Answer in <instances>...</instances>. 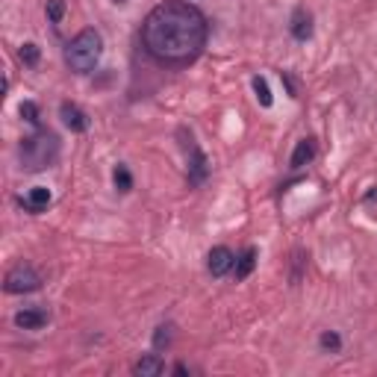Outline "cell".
Segmentation results:
<instances>
[{"instance_id":"obj_1","label":"cell","mask_w":377,"mask_h":377,"mask_svg":"<svg viewBox=\"0 0 377 377\" xmlns=\"http://www.w3.org/2000/svg\"><path fill=\"white\" fill-rule=\"evenodd\" d=\"M209 35L207 15L186 0H165L153 6L142 24L145 50L165 65H183L204 50Z\"/></svg>"},{"instance_id":"obj_2","label":"cell","mask_w":377,"mask_h":377,"mask_svg":"<svg viewBox=\"0 0 377 377\" xmlns=\"http://www.w3.org/2000/svg\"><path fill=\"white\" fill-rule=\"evenodd\" d=\"M104 53V38L97 30H83L71 38V45L65 48V62L74 74H89L97 68Z\"/></svg>"},{"instance_id":"obj_3","label":"cell","mask_w":377,"mask_h":377,"mask_svg":"<svg viewBox=\"0 0 377 377\" xmlns=\"http://www.w3.org/2000/svg\"><path fill=\"white\" fill-rule=\"evenodd\" d=\"M18 156H21V168L27 171H45L56 163L59 156V138L48 130H35L33 136H27L21 142V151H18Z\"/></svg>"},{"instance_id":"obj_4","label":"cell","mask_w":377,"mask_h":377,"mask_svg":"<svg viewBox=\"0 0 377 377\" xmlns=\"http://www.w3.org/2000/svg\"><path fill=\"white\" fill-rule=\"evenodd\" d=\"M4 289H6L9 295H30V292H38V289H42V274H38L33 266H27V263H18L15 268L6 271Z\"/></svg>"},{"instance_id":"obj_5","label":"cell","mask_w":377,"mask_h":377,"mask_svg":"<svg viewBox=\"0 0 377 377\" xmlns=\"http://www.w3.org/2000/svg\"><path fill=\"white\" fill-rule=\"evenodd\" d=\"M233 266H236V253L230 248H224V245L212 248L209 256H207V268H209L212 277H224L227 271H233Z\"/></svg>"},{"instance_id":"obj_6","label":"cell","mask_w":377,"mask_h":377,"mask_svg":"<svg viewBox=\"0 0 377 377\" xmlns=\"http://www.w3.org/2000/svg\"><path fill=\"white\" fill-rule=\"evenodd\" d=\"M50 322V312L45 307H24L21 312H15V324L21 330H42Z\"/></svg>"},{"instance_id":"obj_7","label":"cell","mask_w":377,"mask_h":377,"mask_svg":"<svg viewBox=\"0 0 377 377\" xmlns=\"http://www.w3.org/2000/svg\"><path fill=\"white\" fill-rule=\"evenodd\" d=\"M59 115H62V121H65V127L68 130H74V133H86L89 130V115L77 106V104H62L59 106Z\"/></svg>"},{"instance_id":"obj_8","label":"cell","mask_w":377,"mask_h":377,"mask_svg":"<svg viewBox=\"0 0 377 377\" xmlns=\"http://www.w3.org/2000/svg\"><path fill=\"white\" fill-rule=\"evenodd\" d=\"M50 201H53V195H50L48 186H33V189L21 197V204H24L27 212H45V209L50 207Z\"/></svg>"},{"instance_id":"obj_9","label":"cell","mask_w":377,"mask_h":377,"mask_svg":"<svg viewBox=\"0 0 377 377\" xmlns=\"http://www.w3.org/2000/svg\"><path fill=\"white\" fill-rule=\"evenodd\" d=\"M165 371V363L160 354H145L138 363H133V374L138 377H160Z\"/></svg>"},{"instance_id":"obj_10","label":"cell","mask_w":377,"mask_h":377,"mask_svg":"<svg viewBox=\"0 0 377 377\" xmlns=\"http://www.w3.org/2000/svg\"><path fill=\"white\" fill-rule=\"evenodd\" d=\"M189 151H192V163H189V183H195V186H201L204 180H207V174H209V163H207V156L197 151L195 145H189Z\"/></svg>"},{"instance_id":"obj_11","label":"cell","mask_w":377,"mask_h":377,"mask_svg":"<svg viewBox=\"0 0 377 377\" xmlns=\"http://www.w3.org/2000/svg\"><path fill=\"white\" fill-rule=\"evenodd\" d=\"M315 160V142L312 138H301V142L295 145V151H292V160H289V168H304V165H310Z\"/></svg>"},{"instance_id":"obj_12","label":"cell","mask_w":377,"mask_h":377,"mask_svg":"<svg viewBox=\"0 0 377 377\" xmlns=\"http://www.w3.org/2000/svg\"><path fill=\"white\" fill-rule=\"evenodd\" d=\"M256 268V248H245L239 256H236V280H245V277H251V271Z\"/></svg>"},{"instance_id":"obj_13","label":"cell","mask_w":377,"mask_h":377,"mask_svg":"<svg viewBox=\"0 0 377 377\" xmlns=\"http://www.w3.org/2000/svg\"><path fill=\"white\" fill-rule=\"evenodd\" d=\"M292 35L297 38V42H307V38L312 35V18L304 9H297L292 15Z\"/></svg>"},{"instance_id":"obj_14","label":"cell","mask_w":377,"mask_h":377,"mask_svg":"<svg viewBox=\"0 0 377 377\" xmlns=\"http://www.w3.org/2000/svg\"><path fill=\"white\" fill-rule=\"evenodd\" d=\"M253 92H256V101H260L263 106H271L274 104L271 89H268V83L263 80V77H253Z\"/></svg>"},{"instance_id":"obj_15","label":"cell","mask_w":377,"mask_h":377,"mask_svg":"<svg viewBox=\"0 0 377 377\" xmlns=\"http://www.w3.org/2000/svg\"><path fill=\"white\" fill-rule=\"evenodd\" d=\"M112 180H115V189H118V192H130V189H133V177H130L127 165H118L115 174H112Z\"/></svg>"},{"instance_id":"obj_16","label":"cell","mask_w":377,"mask_h":377,"mask_svg":"<svg viewBox=\"0 0 377 377\" xmlns=\"http://www.w3.org/2000/svg\"><path fill=\"white\" fill-rule=\"evenodd\" d=\"M171 330H174L171 324H160V327H156V333H153V348L156 351H163V348L171 345V336H174Z\"/></svg>"},{"instance_id":"obj_17","label":"cell","mask_w":377,"mask_h":377,"mask_svg":"<svg viewBox=\"0 0 377 377\" xmlns=\"http://www.w3.org/2000/svg\"><path fill=\"white\" fill-rule=\"evenodd\" d=\"M38 56H42V50H38V45H33V42H27V45H21V62L24 65H38Z\"/></svg>"},{"instance_id":"obj_18","label":"cell","mask_w":377,"mask_h":377,"mask_svg":"<svg viewBox=\"0 0 377 377\" xmlns=\"http://www.w3.org/2000/svg\"><path fill=\"white\" fill-rule=\"evenodd\" d=\"M48 18H50V24H59L62 21V15H65V0H48Z\"/></svg>"},{"instance_id":"obj_19","label":"cell","mask_w":377,"mask_h":377,"mask_svg":"<svg viewBox=\"0 0 377 377\" xmlns=\"http://www.w3.org/2000/svg\"><path fill=\"white\" fill-rule=\"evenodd\" d=\"M319 342H322V348H324V351H339V348H342L339 333H333V330H324Z\"/></svg>"},{"instance_id":"obj_20","label":"cell","mask_w":377,"mask_h":377,"mask_svg":"<svg viewBox=\"0 0 377 377\" xmlns=\"http://www.w3.org/2000/svg\"><path fill=\"white\" fill-rule=\"evenodd\" d=\"M21 115H24V121H30L33 127H38V106L33 101H24L21 104Z\"/></svg>"},{"instance_id":"obj_21","label":"cell","mask_w":377,"mask_h":377,"mask_svg":"<svg viewBox=\"0 0 377 377\" xmlns=\"http://www.w3.org/2000/svg\"><path fill=\"white\" fill-rule=\"evenodd\" d=\"M174 371H177V374H189V366H183V363H177V366H174Z\"/></svg>"}]
</instances>
